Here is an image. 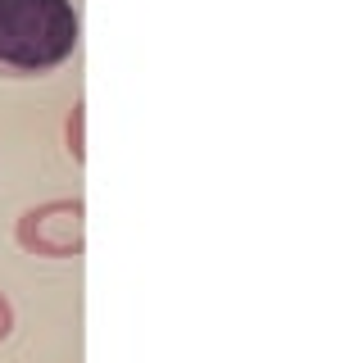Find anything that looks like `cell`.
Wrapping results in <instances>:
<instances>
[{
  "mask_svg": "<svg viewBox=\"0 0 363 363\" xmlns=\"http://www.w3.org/2000/svg\"><path fill=\"white\" fill-rule=\"evenodd\" d=\"M18 245L41 259H77L86 250V204L82 196L68 200H45L28 209L14 227Z\"/></svg>",
  "mask_w": 363,
  "mask_h": 363,
  "instance_id": "obj_2",
  "label": "cell"
},
{
  "mask_svg": "<svg viewBox=\"0 0 363 363\" xmlns=\"http://www.w3.org/2000/svg\"><path fill=\"white\" fill-rule=\"evenodd\" d=\"M82 41L73 0H0V73L41 77Z\"/></svg>",
  "mask_w": 363,
  "mask_h": 363,
  "instance_id": "obj_1",
  "label": "cell"
},
{
  "mask_svg": "<svg viewBox=\"0 0 363 363\" xmlns=\"http://www.w3.org/2000/svg\"><path fill=\"white\" fill-rule=\"evenodd\" d=\"M9 332H14V309H9V300L0 295V340H9Z\"/></svg>",
  "mask_w": 363,
  "mask_h": 363,
  "instance_id": "obj_3",
  "label": "cell"
}]
</instances>
